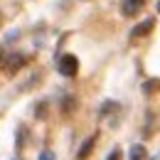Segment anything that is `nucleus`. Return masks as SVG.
Masks as SVG:
<instances>
[{"mask_svg": "<svg viewBox=\"0 0 160 160\" xmlns=\"http://www.w3.org/2000/svg\"><path fill=\"white\" fill-rule=\"evenodd\" d=\"M57 69H59L62 77H77V72H79V59L74 57V54H62L59 59H57Z\"/></svg>", "mask_w": 160, "mask_h": 160, "instance_id": "nucleus-1", "label": "nucleus"}, {"mask_svg": "<svg viewBox=\"0 0 160 160\" xmlns=\"http://www.w3.org/2000/svg\"><path fill=\"white\" fill-rule=\"evenodd\" d=\"M143 8H145V0H123L121 2V15L123 18H133V15H138Z\"/></svg>", "mask_w": 160, "mask_h": 160, "instance_id": "nucleus-2", "label": "nucleus"}, {"mask_svg": "<svg viewBox=\"0 0 160 160\" xmlns=\"http://www.w3.org/2000/svg\"><path fill=\"white\" fill-rule=\"evenodd\" d=\"M25 62H27V57H25V54H10V57H8V64H5L8 74H15V72L20 69Z\"/></svg>", "mask_w": 160, "mask_h": 160, "instance_id": "nucleus-3", "label": "nucleus"}, {"mask_svg": "<svg viewBox=\"0 0 160 160\" xmlns=\"http://www.w3.org/2000/svg\"><path fill=\"white\" fill-rule=\"evenodd\" d=\"M94 145H96V136H89V138L81 143L79 153H77V160H86L89 155H91V150H94Z\"/></svg>", "mask_w": 160, "mask_h": 160, "instance_id": "nucleus-4", "label": "nucleus"}, {"mask_svg": "<svg viewBox=\"0 0 160 160\" xmlns=\"http://www.w3.org/2000/svg\"><path fill=\"white\" fill-rule=\"evenodd\" d=\"M153 30V18H148L145 22H140V25H136L133 30H131V37H143V35H148Z\"/></svg>", "mask_w": 160, "mask_h": 160, "instance_id": "nucleus-5", "label": "nucleus"}, {"mask_svg": "<svg viewBox=\"0 0 160 160\" xmlns=\"http://www.w3.org/2000/svg\"><path fill=\"white\" fill-rule=\"evenodd\" d=\"M145 145L143 143H136V145H131V150H128V160H145Z\"/></svg>", "mask_w": 160, "mask_h": 160, "instance_id": "nucleus-6", "label": "nucleus"}, {"mask_svg": "<svg viewBox=\"0 0 160 160\" xmlns=\"http://www.w3.org/2000/svg\"><path fill=\"white\" fill-rule=\"evenodd\" d=\"M155 91H160V79H150V81H145L143 84V94H155Z\"/></svg>", "mask_w": 160, "mask_h": 160, "instance_id": "nucleus-7", "label": "nucleus"}, {"mask_svg": "<svg viewBox=\"0 0 160 160\" xmlns=\"http://www.w3.org/2000/svg\"><path fill=\"white\" fill-rule=\"evenodd\" d=\"M111 111H118V103L116 101H106V103H101V116H106V113H111Z\"/></svg>", "mask_w": 160, "mask_h": 160, "instance_id": "nucleus-8", "label": "nucleus"}, {"mask_svg": "<svg viewBox=\"0 0 160 160\" xmlns=\"http://www.w3.org/2000/svg\"><path fill=\"white\" fill-rule=\"evenodd\" d=\"M72 108H74V99H72V96H67V99L62 101V111H64V113H69Z\"/></svg>", "mask_w": 160, "mask_h": 160, "instance_id": "nucleus-9", "label": "nucleus"}, {"mask_svg": "<svg viewBox=\"0 0 160 160\" xmlns=\"http://www.w3.org/2000/svg\"><path fill=\"white\" fill-rule=\"evenodd\" d=\"M25 133H27L25 126H20L18 128V150H22V145H25Z\"/></svg>", "mask_w": 160, "mask_h": 160, "instance_id": "nucleus-10", "label": "nucleus"}, {"mask_svg": "<svg viewBox=\"0 0 160 160\" xmlns=\"http://www.w3.org/2000/svg\"><path fill=\"white\" fill-rule=\"evenodd\" d=\"M35 113H37V118H47V103H37Z\"/></svg>", "mask_w": 160, "mask_h": 160, "instance_id": "nucleus-11", "label": "nucleus"}, {"mask_svg": "<svg viewBox=\"0 0 160 160\" xmlns=\"http://www.w3.org/2000/svg\"><path fill=\"white\" fill-rule=\"evenodd\" d=\"M40 160H54V153L52 150H44V153H40Z\"/></svg>", "mask_w": 160, "mask_h": 160, "instance_id": "nucleus-12", "label": "nucleus"}, {"mask_svg": "<svg viewBox=\"0 0 160 160\" xmlns=\"http://www.w3.org/2000/svg\"><path fill=\"white\" fill-rule=\"evenodd\" d=\"M108 160H121V150H118V148H113V150H111Z\"/></svg>", "mask_w": 160, "mask_h": 160, "instance_id": "nucleus-13", "label": "nucleus"}, {"mask_svg": "<svg viewBox=\"0 0 160 160\" xmlns=\"http://www.w3.org/2000/svg\"><path fill=\"white\" fill-rule=\"evenodd\" d=\"M15 37H18V30H12V32H8V37H5V40H8V42H12Z\"/></svg>", "mask_w": 160, "mask_h": 160, "instance_id": "nucleus-14", "label": "nucleus"}, {"mask_svg": "<svg viewBox=\"0 0 160 160\" xmlns=\"http://www.w3.org/2000/svg\"><path fill=\"white\" fill-rule=\"evenodd\" d=\"M0 62H2V52H0Z\"/></svg>", "mask_w": 160, "mask_h": 160, "instance_id": "nucleus-15", "label": "nucleus"}, {"mask_svg": "<svg viewBox=\"0 0 160 160\" xmlns=\"http://www.w3.org/2000/svg\"><path fill=\"white\" fill-rule=\"evenodd\" d=\"M158 12H160V2H158Z\"/></svg>", "mask_w": 160, "mask_h": 160, "instance_id": "nucleus-16", "label": "nucleus"}, {"mask_svg": "<svg viewBox=\"0 0 160 160\" xmlns=\"http://www.w3.org/2000/svg\"><path fill=\"white\" fill-rule=\"evenodd\" d=\"M12 160H22V158H12Z\"/></svg>", "mask_w": 160, "mask_h": 160, "instance_id": "nucleus-17", "label": "nucleus"}]
</instances>
